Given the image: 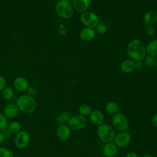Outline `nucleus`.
<instances>
[{"mask_svg":"<svg viewBox=\"0 0 157 157\" xmlns=\"http://www.w3.org/2000/svg\"><path fill=\"white\" fill-rule=\"evenodd\" d=\"M127 53L132 60L142 61L146 56L145 46L140 40L132 39L128 44Z\"/></svg>","mask_w":157,"mask_h":157,"instance_id":"f257e3e1","label":"nucleus"},{"mask_svg":"<svg viewBox=\"0 0 157 157\" xmlns=\"http://www.w3.org/2000/svg\"><path fill=\"white\" fill-rule=\"evenodd\" d=\"M16 104L19 110L25 113H33L37 107V102L35 99L28 94L20 96L17 99Z\"/></svg>","mask_w":157,"mask_h":157,"instance_id":"f03ea898","label":"nucleus"},{"mask_svg":"<svg viewBox=\"0 0 157 157\" xmlns=\"http://www.w3.org/2000/svg\"><path fill=\"white\" fill-rule=\"evenodd\" d=\"M97 134L99 139L105 144L112 142L115 136L113 128L105 123H103L98 126Z\"/></svg>","mask_w":157,"mask_h":157,"instance_id":"7ed1b4c3","label":"nucleus"},{"mask_svg":"<svg viewBox=\"0 0 157 157\" xmlns=\"http://www.w3.org/2000/svg\"><path fill=\"white\" fill-rule=\"evenodd\" d=\"M56 13L60 17L64 19L71 18L74 15V9L72 4L66 0H60L55 6Z\"/></svg>","mask_w":157,"mask_h":157,"instance_id":"20e7f679","label":"nucleus"},{"mask_svg":"<svg viewBox=\"0 0 157 157\" xmlns=\"http://www.w3.org/2000/svg\"><path fill=\"white\" fill-rule=\"evenodd\" d=\"M112 124L113 128L120 132L126 131L129 128V122L126 116L122 113H117L112 117Z\"/></svg>","mask_w":157,"mask_h":157,"instance_id":"39448f33","label":"nucleus"},{"mask_svg":"<svg viewBox=\"0 0 157 157\" xmlns=\"http://www.w3.org/2000/svg\"><path fill=\"white\" fill-rule=\"evenodd\" d=\"M31 137L29 133L24 130H21L15 134L14 144L15 147L20 150L25 148L29 144Z\"/></svg>","mask_w":157,"mask_h":157,"instance_id":"423d86ee","label":"nucleus"},{"mask_svg":"<svg viewBox=\"0 0 157 157\" xmlns=\"http://www.w3.org/2000/svg\"><path fill=\"white\" fill-rule=\"evenodd\" d=\"M80 20L85 26L91 28H94L99 23V18L97 15L87 10L81 13Z\"/></svg>","mask_w":157,"mask_h":157,"instance_id":"0eeeda50","label":"nucleus"},{"mask_svg":"<svg viewBox=\"0 0 157 157\" xmlns=\"http://www.w3.org/2000/svg\"><path fill=\"white\" fill-rule=\"evenodd\" d=\"M87 124V119L80 114L72 116L67 122V126L72 130H80Z\"/></svg>","mask_w":157,"mask_h":157,"instance_id":"6e6552de","label":"nucleus"},{"mask_svg":"<svg viewBox=\"0 0 157 157\" xmlns=\"http://www.w3.org/2000/svg\"><path fill=\"white\" fill-rule=\"evenodd\" d=\"M113 141L117 147L124 148L129 144L131 142V136L126 131L120 132L115 134Z\"/></svg>","mask_w":157,"mask_h":157,"instance_id":"1a4fd4ad","label":"nucleus"},{"mask_svg":"<svg viewBox=\"0 0 157 157\" xmlns=\"http://www.w3.org/2000/svg\"><path fill=\"white\" fill-rule=\"evenodd\" d=\"M56 136L59 140L61 142L67 141L71 136V129L67 124L58 125L56 130Z\"/></svg>","mask_w":157,"mask_h":157,"instance_id":"9d476101","label":"nucleus"},{"mask_svg":"<svg viewBox=\"0 0 157 157\" xmlns=\"http://www.w3.org/2000/svg\"><path fill=\"white\" fill-rule=\"evenodd\" d=\"M19 111L16 104L9 103L4 107L2 113L7 119H12L18 115Z\"/></svg>","mask_w":157,"mask_h":157,"instance_id":"9b49d317","label":"nucleus"},{"mask_svg":"<svg viewBox=\"0 0 157 157\" xmlns=\"http://www.w3.org/2000/svg\"><path fill=\"white\" fill-rule=\"evenodd\" d=\"M72 6L77 12H84L90 6V0H72Z\"/></svg>","mask_w":157,"mask_h":157,"instance_id":"f8f14e48","label":"nucleus"},{"mask_svg":"<svg viewBox=\"0 0 157 157\" xmlns=\"http://www.w3.org/2000/svg\"><path fill=\"white\" fill-rule=\"evenodd\" d=\"M89 116L91 122L94 125L98 126L104 123V115L101 111L99 110H92Z\"/></svg>","mask_w":157,"mask_h":157,"instance_id":"ddd939ff","label":"nucleus"},{"mask_svg":"<svg viewBox=\"0 0 157 157\" xmlns=\"http://www.w3.org/2000/svg\"><path fill=\"white\" fill-rule=\"evenodd\" d=\"M118 151V147L113 142L105 144L102 148V153L105 157H114Z\"/></svg>","mask_w":157,"mask_h":157,"instance_id":"4468645a","label":"nucleus"},{"mask_svg":"<svg viewBox=\"0 0 157 157\" xmlns=\"http://www.w3.org/2000/svg\"><path fill=\"white\" fill-rule=\"evenodd\" d=\"M96 36V31L94 28L86 27L82 29L80 33V39L85 42L91 41Z\"/></svg>","mask_w":157,"mask_h":157,"instance_id":"2eb2a0df","label":"nucleus"},{"mask_svg":"<svg viewBox=\"0 0 157 157\" xmlns=\"http://www.w3.org/2000/svg\"><path fill=\"white\" fill-rule=\"evenodd\" d=\"M13 86L15 88L20 92H23L27 90L29 87L28 80L23 77H18L13 81Z\"/></svg>","mask_w":157,"mask_h":157,"instance_id":"dca6fc26","label":"nucleus"},{"mask_svg":"<svg viewBox=\"0 0 157 157\" xmlns=\"http://www.w3.org/2000/svg\"><path fill=\"white\" fill-rule=\"evenodd\" d=\"M143 21L147 26H153L157 22V12L154 10L147 12L143 17Z\"/></svg>","mask_w":157,"mask_h":157,"instance_id":"f3484780","label":"nucleus"},{"mask_svg":"<svg viewBox=\"0 0 157 157\" xmlns=\"http://www.w3.org/2000/svg\"><path fill=\"white\" fill-rule=\"evenodd\" d=\"M121 70L125 73H131L136 69L135 61L131 59L123 60L120 64Z\"/></svg>","mask_w":157,"mask_h":157,"instance_id":"a211bd4d","label":"nucleus"},{"mask_svg":"<svg viewBox=\"0 0 157 157\" xmlns=\"http://www.w3.org/2000/svg\"><path fill=\"white\" fill-rule=\"evenodd\" d=\"M146 53L148 55L157 56V39H153L150 41L145 46Z\"/></svg>","mask_w":157,"mask_h":157,"instance_id":"6ab92c4d","label":"nucleus"},{"mask_svg":"<svg viewBox=\"0 0 157 157\" xmlns=\"http://www.w3.org/2000/svg\"><path fill=\"white\" fill-rule=\"evenodd\" d=\"M105 109L106 112L111 115H115L119 112L118 105L113 101H109L107 102L105 106Z\"/></svg>","mask_w":157,"mask_h":157,"instance_id":"aec40b11","label":"nucleus"},{"mask_svg":"<svg viewBox=\"0 0 157 157\" xmlns=\"http://www.w3.org/2000/svg\"><path fill=\"white\" fill-rule=\"evenodd\" d=\"M7 129L12 134H16L21 130V124L18 121H13L8 124Z\"/></svg>","mask_w":157,"mask_h":157,"instance_id":"412c9836","label":"nucleus"},{"mask_svg":"<svg viewBox=\"0 0 157 157\" xmlns=\"http://www.w3.org/2000/svg\"><path fill=\"white\" fill-rule=\"evenodd\" d=\"M144 63L148 67H157V57L148 55L146 56L144 59Z\"/></svg>","mask_w":157,"mask_h":157,"instance_id":"4be33fe9","label":"nucleus"},{"mask_svg":"<svg viewBox=\"0 0 157 157\" xmlns=\"http://www.w3.org/2000/svg\"><path fill=\"white\" fill-rule=\"evenodd\" d=\"M91 111H92V109H91V106L88 104H82L78 107V113H79V114L83 116V117H85L86 116L90 115Z\"/></svg>","mask_w":157,"mask_h":157,"instance_id":"5701e85b","label":"nucleus"},{"mask_svg":"<svg viewBox=\"0 0 157 157\" xmlns=\"http://www.w3.org/2000/svg\"><path fill=\"white\" fill-rule=\"evenodd\" d=\"M1 91L2 96L6 100H10L13 96V91L10 87L6 86Z\"/></svg>","mask_w":157,"mask_h":157,"instance_id":"b1692460","label":"nucleus"},{"mask_svg":"<svg viewBox=\"0 0 157 157\" xmlns=\"http://www.w3.org/2000/svg\"><path fill=\"white\" fill-rule=\"evenodd\" d=\"M8 124L7 118L2 113H0V132H4L7 129Z\"/></svg>","mask_w":157,"mask_h":157,"instance_id":"393cba45","label":"nucleus"},{"mask_svg":"<svg viewBox=\"0 0 157 157\" xmlns=\"http://www.w3.org/2000/svg\"><path fill=\"white\" fill-rule=\"evenodd\" d=\"M0 157H14V155L10 149L1 147H0Z\"/></svg>","mask_w":157,"mask_h":157,"instance_id":"a878e982","label":"nucleus"},{"mask_svg":"<svg viewBox=\"0 0 157 157\" xmlns=\"http://www.w3.org/2000/svg\"><path fill=\"white\" fill-rule=\"evenodd\" d=\"M94 28H95L94 30L96 31V33H98L99 34H103L105 33L107 30L106 25L102 23H99Z\"/></svg>","mask_w":157,"mask_h":157,"instance_id":"bb28decb","label":"nucleus"},{"mask_svg":"<svg viewBox=\"0 0 157 157\" xmlns=\"http://www.w3.org/2000/svg\"><path fill=\"white\" fill-rule=\"evenodd\" d=\"M59 115L61 116V117L62 118V119L63 120V121H64V123H65V122H67V123L68 121L69 120V119H70V118H71V117H72L71 113H70L69 112H68V111H66V110L62 112L59 114Z\"/></svg>","mask_w":157,"mask_h":157,"instance_id":"cd10ccee","label":"nucleus"},{"mask_svg":"<svg viewBox=\"0 0 157 157\" xmlns=\"http://www.w3.org/2000/svg\"><path fill=\"white\" fill-rule=\"evenodd\" d=\"M26 91H27V93H28L27 94H28L31 96H33V97L36 96V94H37V89L33 86H29Z\"/></svg>","mask_w":157,"mask_h":157,"instance_id":"c85d7f7f","label":"nucleus"},{"mask_svg":"<svg viewBox=\"0 0 157 157\" xmlns=\"http://www.w3.org/2000/svg\"><path fill=\"white\" fill-rule=\"evenodd\" d=\"M155 28L153 26H147L145 29V32L148 36H153L155 34Z\"/></svg>","mask_w":157,"mask_h":157,"instance_id":"c756f323","label":"nucleus"},{"mask_svg":"<svg viewBox=\"0 0 157 157\" xmlns=\"http://www.w3.org/2000/svg\"><path fill=\"white\" fill-rule=\"evenodd\" d=\"M6 86V79L0 75V91H2Z\"/></svg>","mask_w":157,"mask_h":157,"instance_id":"7c9ffc66","label":"nucleus"},{"mask_svg":"<svg viewBox=\"0 0 157 157\" xmlns=\"http://www.w3.org/2000/svg\"><path fill=\"white\" fill-rule=\"evenodd\" d=\"M59 31L60 34L64 36L67 33V28L64 25H61L59 29Z\"/></svg>","mask_w":157,"mask_h":157,"instance_id":"2f4dec72","label":"nucleus"},{"mask_svg":"<svg viewBox=\"0 0 157 157\" xmlns=\"http://www.w3.org/2000/svg\"><path fill=\"white\" fill-rule=\"evenodd\" d=\"M136 69L141 70L143 67V63L142 61H135Z\"/></svg>","mask_w":157,"mask_h":157,"instance_id":"473e14b6","label":"nucleus"},{"mask_svg":"<svg viewBox=\"0 0 157 157\" xmlns=\"http://www.w3.org/2000/svg\"><path fill=\"white\" fill-rule=\"evenodd\" d=\"M151 123H152V124L155 127L157 128V113H155V115H153V116L152 117Z\"/></svg>","mask_w":157,"mask_h":157,"instance_id":"72a5a7b5","label":"nucleus"},{"mask_svg":"<svg viewBox=\"0 0 157 157\" xmlns=\"http://www.w3.org/2000/svg\"><path fill=\"white\" fill-rule=\"evenodd\" d=\"M56 122L58 125H61L63 124H64V122L63 121V120L62 119V118L61 117V116L59 115L56 117Z\"/></svg>","mask_w":157,"mask_h":157,"instance_id":"f704fd0d","label":"nucleus"},{"mask_svg":"<svg viewBox=\"0 0 157 157\" xmlns=\"http://www.w3.org/2000/svg\"><path fill=\"white\" fill-rule=\"evenodd\" d=\"M125 157H139V156L137 155V153H136L135 152H129L126 154Z\"/></svg>","mask_w":157,"mask_h":157,"instance_id":"c9c22d12","label":"nucleus"},{"mask_svg":"<svg viewBox=\"0 0 157 157\" xmlns=\"http://www.w3.org/2000/svg\"><path fill=\"white\" fill-rule=\"evenodd\" d=\"M6 139V137L3 132H0V144H1Z\"/></svg>","mask_w":157,"mask_h":157,"instance_id":"e433bc0d","label":"nucleus"},{"mask_svg":"<svg viewBox=\"0 0 157 157\" xmlns=\"http://www.w3.org/2000/svg\"><path fill=\"white\" fill-rule=\"evenodd\" d=\"M141 157H154L153 156L151 155H149V154H147V155H144L143 156H142Z\"/></svg>","mask_w":157,"mask_h":157,"instance_id":"4c0bfd02","label":"nucleus"},{"mask_svg":"<svg viewBox=\"0 0 157 157\" xmlns=\"http://www.w3.org/2000/svg\"><path fill=\"white\" fill-rule=\"evenodd\" d=\"M53 1H58H58H59L60 0H53Z\"/></svg>","mask_w":157,"mask_h":157,"instance_id":"58836bf2","label":"nucleus"},{"mask_svg":"<svg viewBox=\"0 0 157 157\" xmlns=\"http://www.w3.org/2000/svg\"><path fill=\"white\" fill-rule=\"evenodd\" d=\"M66 1H69V2H70V1H71V0H66Z\"/></svg>","mask_w":157,"mask_h":157,"instance_id":"ea45409f","label":"nucleus"},{"mask_svg":"<svg viewBox=\"0 0 157 157\" xmlns=\"http://www.w3.org/2000/svg\"><path fill=\"white\" fill-rule=\"evenodd\" d=\"M14 157H20V156H14Z\"/></svg>","mask_w":157,"mask_h":157,"instance_id":"a19ab883","label":"nucleus"}]
</instances>
